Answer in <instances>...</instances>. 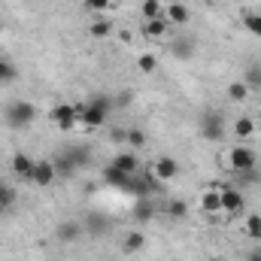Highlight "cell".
I'll use <instances>...</instances> for the list:
<instances>
[{
  "instance_id": "cell-15",
  "label": "cell",
  "mask_w": 261,
  "mask_h": 261,
  "mask_svg": "<svg viewBox=\"0 0 261 261\" xmlns=\"http://www.w3.org/2000/svg\"><path fill=\"white\" fill-rule=\"evenodd\" d=\"M164 18H167L170 24H176V28H182V24H189V18H192V12H189V6H186V3H170V6L164 9Z\"/></svg>"
},
{
  "instance_id": "cell-3",
  "label": "cell",
  "mask_w": 261,
  "mask_h": 261,
  "mask_svg": "<svg viewBox=\"0 0 261 261\" xmlns=\"http://www.w3.org/2000/svg\"><path fill=\"white\" fill-rule=\"evenodd\" d=\"M34 119H37V107H34L31 100H12V103L3 110V122L15 130L28 128Z\"/></svg>"
},
{
  "instance_id": "cell-4",
  "label": "cell",
  "mask_w": 261,
  "mask_h": 261,
  "mask_svg": "<svg viewBox=\"0 0 261 261\" xmlns=\"http://www.w3.org/2000/svg\"><path fill=\"white\" fill-rule=\"evenodd\" d=\"M219 189V195H222V213H228V216H237V213H243V206H246V197L240 189H234L231 182H222V186H216Z\"/></svg>"
},
{
  "instance_id": "cell-28",
  "label": "cell",
  "mask_w": 261,
  "mask_h": 261,
  "mask_svg": "<svg viewBox=\"0 0 261 261\" xmlns=\"http://www.w3.org/2000/svg\"><path fill=\"white\" fill-rule=\"evenodd\" d=\"M18 79V67L12 64L9 58H0V85H9Z\"/></svg>"
},
{
  "instance_id": "cell-8",
  "label": "cell",
  "mask_w": 261,
  "mask_h": 261,
  "mask_svg": "<svg viewBox=\"0 0 261 261\" xmlns=\"http://www.w3.org/2000/svg\"><path fill=\"white\" fill-rule=\"evenodd\" d=\"M149 170L155 173L158 182H161V179H176V176H179V161H176L173 155H158Z\"/></svg>"
},
{
  "instance_id": "cell-19",
  "label": "cell",
  "mask_w": 261,
  "mask_h": 261,
  "mask_svg": "<svg viewBox=\"0 0 261 261\" xmlns=\"http://www.w3.org/2000/svg\"><path fill=\"white\" fill-rule=\"evenodd\" d=\"M52 164H55V173H58V179H70L79 167H76V161L67 155V152H61L58 158H52Z\"/></svg>"
},
{
  "instance_id": "cell-12",
  "label": "cell",
  "mask_w": 261,
  "mask_h": 261,
  "mask_svg": "<svg viewBox=\"0 0 261 261\" xmlns=\"http://www.w3.org/2000/svg\"><path fill=\"white\" fill-rule=\"evenodd\" d=\"M82 228H85V234L100 237V234H107V231H110V219H107L103 213H88V216L82 219Z\"/></svg>"
},
{
  "instance_id": "cell-33",
  "label": "cell",
  "mask_w": 261,
  "mask_h": 261,
  "mask_svg": "<svg viewBox=\"0 0 261 261\" xmlns=\"http://www.w3.org/2000/svg\"><path fill=\"white\" fill-rule=\"evenodd\" d=\"M246 237H252V240H261V216H249L246 219Z\"/></svg>"
},
{
  "instance_id": "cell-32",
  "label": "cell",
  "mask_w": 261,
  "mask_h": 261,
  "mask_svg": "<svg viewBox=\"0 0 261 261\" xmlns=\"http://www.w3.org/2000/svg\"><path fill=\"white\" fill-rule=\"evenodd\" d=\"M164 210H167V216H170V219H182V216L189 213V203H186V200H167V203H164Z\"/></svg>"
},
{
  "instance_id": "cell-11",
  "label": "cell",
  "mask_w": 261,
  "mask_h": 261,
  "mask_svg": "<svg viewBox=\"0 0 261 261\" xmlns=\"http://www.w3.org/2000/svg\"><path fill=\"white\" fill-rule=\"evenodd\" d=\"M195 49H197V43L189 34H179V37L170 43V52H173L179 61H192V58H195Z\"/></svg>"
},
{
  "instance_id": "cell-41",
  "label": "cell",
  "mask_w": 261,
  "mask_h": 261,
  "mask_svg": "<svg viewBox=\"0 0 261 261\" xmlns=\"http://www.w3.org/2000/svg\"><path fill=\"white\" fill-rule=\"evenodd\" d=\"M258 255H261V249H258Z\"/></svg>"
},
{
  "instance_id": "cell-17",
  "label": "cell",
  "mask_w": 261,
  "mask_h": 261,
  "mask_svg": "<svg viewBox=\"0 0 261 261\" xmlns=\"http://www.w3.org/2000/svg\"><path fill=\"white\" fill-rule=\"evenodd\" d=\"M103 179H107V186L122 189V192L128 189V182H130V176H128V173H122L116 164H107V167H103Z\"/></svg>"
},
{
  "instance_id": "cell-21",
  "label": "cell",
  "mask_w": 261,
  "mask_h": 261,
  "mask_svg": "<svg viewBox=\"0 0 261 261\" xmlns=\"http://www.w3.org/2000/svg\"><path fill=\"white\" fill-rule=\"evenodd\" d=\"M143 246H146V234L143 231H128L125 234V240H122V249L134 255V252H143Z\"/></svg>"
},
{
  "instance_id": "cell-25",
  "label": "cell",
  "mask_w": 261,
  "mask_h": 261,
  "mask_svg": "<svg viewBox=\"0 0 261 261\" xmlns=\"http://www.w3.org/2000/svg\"><path fill=\"white\" fill-rule=\"evenodd\" d=\"M243 82H246V88H249V91H261V64H258V61H252V64L246 67Z\"/></svg>"
},
{
  "instance_id": "cell-20",
  "label": "cell",
  "mask_w": 261,
  "mask_h": 261,
  "mask_svg": "<svg viewBox=\"0 0 261 261\" xmlns=\"http://www.w3.org/2000/svg\"><path fill=\"white\" fill-rule=\"evenodd\" d=\"M200 210L203 213H222V195H219V189H206L200 195Z\"/></svg>"
},
{
  "instance_id": "cell-27",
  "label": "cell",
  "mask_w": 261,
  "mask_h": 261,
  "mask_svg": "<svg viewBox=\"0 0 261 261\" xmlns=\"http://www.w3.org/2000/svg\"><path fill=\"white\" fill-rule=\"evenodd\" d=\"M249 97V88H246V82L243 79H237V82H228V100H234V103H243Z\"/></svg>"
},
{
  "instance_id": "cell-22",
  "label": "cell",
  "mask_w": 261,
  "mask_h": 261,
  "mask_svg": "<svg viewBox=\"0 0 261 261\" xmlns=\"http://www.w3.org/2000/svg\"><path fill=\"white\" fill-rule=\"evenodd\" d=\"M164 3L161 0H143L140 3V12H143V21H152V18H164Z\"/></svg>"
},
{
  "instance_id": "cell-2",
  "label": "cell",
  "mask_w": 261,
  "mask_h": 261,
  "mask_svg": "<svg viewBox=\"0 0 261 261\" xmlns=\"http://www.w3.org/2000/svg\"><path fill=\"white\" fill-rule=\"evenodd\" d=\"M197 128H200V137H203V140L219 143V140H225V134H228V122H225L222 110H213V107H210V110H203V113H200Z\"/></svg>"
},
{
  "instance_id": "cell-7",
  "label": "cell",
  "mask_w": 261,
  "mask_h": 261,
  "mask_svg": "<svg viewBox=\"0 0 261 261\" xmlns=\"http://www.w3.org/2000/svg\"><path fill=\"white\" fill-rule=\"evenodd\" d=\"M228 155H231L234 173H243V170H252V167H258V155H255L249 146H234V149H228Z\"/></svg>"
},
{
  "instance_id": "cell-40",
  "label": "cell",
  "mask_w": 261,
  "mask_h": 261,
  "mask_svg": "<svg viewBox=\"0 0 261 261\" xmlns=\"http://www.w3.org/2000/svg\"><path fill=\"white\" fill-rule=\"evenodd\" d=\"M228 3H240V0H228Z\"/></svg>"
},
{
  "instance_id": "cell-38",
  "label": "cell",
  "mask_w": 261,
  "mask_h": 261,
  "mask_svg": "<svg viewBox=\"0 0 261 261\" xmlns=\"http://www.w3.org/2000/svg\"><path fill=\"white\" fill-rule=\"evenodd\" d=\"M246 261H261V255H258V249H255V252H249V255H246Z\"/></svg>"
},
{
  "instance_id": "cell-14",
  "label": "cell",
  "mask_w": 261,
  "mask_h": 261,
  "mask_svg": "<svg viewBox=\"0 0 261 261\" xmlns=\"http://www.w3.org/2000/svg\"><path fill=\"white\" fill-rule=\"evenodd\" d=\"M110 164H116L122 173H128V176H134V173H140V161H137V155H134V149H128V152H119Z\"/></svg>"
},
{
  "instance_id": "cell-34",
  "label": "cell",
  "mask_w": 261,
  "mask_h": 261,
  "mask_svg": "<svg viewBox=\"0 0 261 261\" xmlns=\"http://www.w3.org/2000/svg\"><path fill=\"white\" fill-rule=\"evenodd\" d=\"M234 176H237L243 186H258V182H261V170H258V167H252V170H243V173H234Z\"/></svg>"
},
{
  "instance_id": "cell-35",
  "label": "cell",
  "mask_w": 261,
  "mask_h": 261,
  "mask_svg": "<svg viewBox=\"0 0 261 261\" xmlns=\"http://www.w3.org/2000/svg\"><path fill=\"white\" fill-rule=\"evenodd\" d=\"M82 6L88 12H107V9H113V0H82Z\"/></svg>"
},
{
  "instance_id": "cell-30",
  "label": "cell",
  "mask_w": 261,
  "mask_h": 261,
  "mask_svg": "<svg viewBox=\"0 0 261 261\" xmlns=\"http://www.w3.org/2000/svg\"><path fill=\"white\" fill-rule=\"evenodd\" d=\"M67 155L76 161V167H85L91 161V149L88 146H73V149H67Z\"/></svg>"
},
{
  "instance_id": "cell-26",
  "label": "cell",
  "mask_w": 261,
  "mask_h": 261,
  "mask_svg": "<svg viewBox=\"0 0 261 261\" xmlns=\"http://www.w3.org/2000/svg\"><path fill=\"white\" fill-rule=\"evenodd\" d=\"M243 24L252 37H261V12L258 9H243Z\"/></svg>"
},
{
  "instance_id": "cell-24",
  "label": "cell",
  "mask_w": 261,
  "mask_h": 261,
  "mask_svg": "<svg viewBox=\"0 0 261 261\" xmlns=\"http://www.w3.org/2000/svg\"><path fill=\"white\" fill-rule=\"evenodd\" d=\"M252 134H255V119L240 116V119L234 122V137H237V140H249Z\"/></svg>"
},
{
  "instance_id": "cell-23",
  "label": "cell",
  "mask_w": 261,
  "mask_h": 261,
  "mask_svg": "<svg viewBox=\"0 0 261 261\" xmlns=\"http://www.w3.org/2000/svg\"><path fill=\"white\" fill-rule=\"evenodd\" d=\"M113 31H116V24H113L110 18H97V21H91V28H88V34H91L94 40H107V37H113Z\"/></svg>"
},
{
  "instance_id": "cell-29",
  "label": "cell",
  "mask_w": 261,
  "mask_h": 261,
  "mask_svg": "<svg viewBox=\"0 0 261 261\" xmlns=\"http://www.w3.org/2000/svg\"><path fill=\"white\" fill-rule=\"evenodd\" d=\"M125 143L137 152V149H143V146H146V134H143L140 128H125Z\"/></svg>"
},
{
  "instance_id": "cell-5",
  "label": "cell",
  "mask_w": 261,
  "mask_h": 261,
  "mask_svg": "<svg viewBox=\"0 0 261 261\" xmlns=\"http://www.w3.org/2000/svg\"><path fill=\"white\" fill-rule=\"evenodd\" d=\"M55 179H58V173H55L52 158H37V161H34V170H31V182L40 186V189H49Z\"/></svg>"
},
{
  "instance_id": "cell-1",
  "label": "cell",
  "mask_w": 261,
  "mask_h": 261,
  "mask_svg": "<svg viewBox=\"0 0 261 261\" xmlns=\"http://www.w3.org/2000/svg\"><path fill=\"white\" fill-rule=\"evenodd\" d=\"M73 107H76V119H79L82 128L97 130L107 125V119L113 113V97L110 94H97V97H91L85 103H73Z\"/></svg>"
},
{
  "instance_id": "cell-10",
  "label": "cell",
  "mask_w": 261,
  "mask_h": 261,
  "mask_svg": "<svg viewBox=\"0 0 261 261\" xmlns=\"http://www.w3.org/2000/svg\"><path fill=\"white\" fill-rule=\"evenodd\" d=\"M82 234H85V228H82V222H76V219H67V222H61V225L55 228V237H58L61 243H76Z\"/></svg>"
},
{
  "instance_id": "cell-39",
  "label": "cell",
  "mask_w": 261,
  "mask_h": 261,
  "mask_svg": "<svg viewBox=\"0 0 261 261\" xmlns=\"http://www.w3.org/2000/svg\"><path fill=\"white\" fill-rule=\"evenodd\" d=\"M255 130H261V119H255Z\"/></svg>"
},
{
  "instance_id": "cell-16",
  "label": "cell",
  "mask_w": 261,
  "mask_h": 261,
  "mask_svg": "<svg viewBox=\"0 0 261 261\" xmlns=\"http://www.w3.org/2000/svg\"><path fill=\"white\" fill-rule=\"evenodd\" d=\"M15 186L9 179H0V216H9V210L15 206Z\"/></svg>"
},
{
  "instance_id": "cell-36",
  "label": "cell",
  "mask_w": 261,
  "mask_h": 261,
  "mask_svg": "<svg viewBox=\"0 0 261 261\" xmlns=\"http://www.w3.org/2000/svg\"><path fill=\"white\" fill-rule=\"evenodd\" d=\"M130 100H134V94H130V91H122L119 97H113V110H122V107H128Z\"/></svg>"
},
{
  "instance_id": "cell-6",
  "label": "cell",
  "mask_w": 261,
  "mask_h": 261,
  "mask_svg": "<svg viewBox=\"0 0 261 261\" xmlns=\"http://www.w3.org/2000/svg\"><path fill=\"white\" fill-rule=\"evenodd\" d=\"M49 119L58 125V130H73L76 125H79L76 107H73V103H55V107L49 110Z\"/></svg>"
},
{
  "instance_id": "cell-37",
  "label": "cell",
  "mask_w": 261,
  "mask_h": 261,
  "mask_svg": "<svg viewBox=\"0 0 261 261\" xmlns=\"http://www.w3.org/2000/svg\"><path fill=\"white\" fill-rule=\"evenodd\" d=\"M219 167L228 170V173L234 176V164H231V155H228V152H219Z\"/></svg>"
},
{
  "instance_id": "cell-9",
  "label": "cell",
  "mask_w": 261,
  "mask_h": 261,
  "mask_svg": "<svg viewBox=\"0 0 261 261\" xmlns=\"http://www.w3.org/2000/svg\"><path fill=\"white\" fill-rule=\"evenodd\" d=\"M130 216H134V222H137V225H146V222H152V219L158 216V206H155V200H152V197H137V203H134Z\"/></svg>"
},
{
  "instance_id": "cell-31",
  "label": "cell",
  "mask_w": 261,
  "mask_h": 261,
  "mask_svg": "<svg viewBox=\"0 0 261 261\" xmlns=\"http://www.w3.org/2000/svg\"><path fill=\"white\" fill-rule=\"evenodd\" d=\"M137 70H140V73H155V70H158V58H155L152 52H143V55L137 58Z\"/></svg>"
},
{
  "instance_id": "cell-13",
  "label": "cell",
  "mask_w": 261,
  "mask_h": 261,
  "mask_svg": "<svg viewBox=\"0 0 261 261\" xmlns=\"http://www.w3.org/2000/svg\"><path fill=\"white\" fill-rule=\"evenodd\" d=\"M31 170H34V158H31L28 152H15V155H12V173H15L18 179H28V182H31Z\"/></svg>"
},
{
  "instance_id": "cell-18",
  "label": "cell",
  "mask_w": 261,
  "mask_h": 261,
  "mask_svg": "<svg viewBox=\"0 0 261 261\" xmlns=\"http://www.w3.org/2000/svg\"><path fill=\"white\" fill-rule=\"evenodd\" d=\"M167 31H170V21H167V18H152V21H143V34H146L149 40H161V37H167Z\"/></svg>"
},
{
  "instance_id": "cell-42",
  "label": "cell",
  "mask_w": 261,
  "mask_h": 261,
  "mask_svg": "<svg viewBox=\"0 0 261 261\" xmlns=\"http://www.w3.org/2000/svg\"><path fill=\"white\" fill-rule=\"evenodd\" d=\"M213 261H219V258H213Z\"/></svg>"
}]
</instances>
